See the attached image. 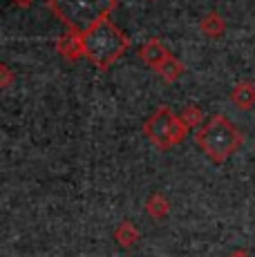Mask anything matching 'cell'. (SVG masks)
Instances as JSON below:
<instances>
[{"label":"cell","instance_id":"cell-1","mask_svg":"<svg viewBox=\"0 0 255 257\" xmlns=\"http://www.w3.org/2000/svg\"><path fill=\"white\" fill-rule=\"evenodd\" d=\"M193 139L210 161L224 164L230 155L239 150V146L244 143V135L224 114H213L210 118H206V123L199 130H195Z\"/></svg>","mask_w":255,"mask_h":257},{"label":"cell","instance_id":"cell-2","mask_svg":"<svg viewBox=\"0 0 255 257\" xmlns=\"http://www.w3.org/2000/svg\"><path fill=\"white\" fill-rule=\"evenodd\" d=\"M85 38V56L94 63L99 70H107L112 63H116L130 47V38L119 25H114L110 18L101 21L99 25L83 34Z\"/></svg>","mask_w":255,"mask_h":257},{"label":"cell","instance_id":"cell-3","mask_svg":"<svg viewBox=\"0 0 255 257\" xmlns=\"http://www.w3.org/2000/svg\"><path fill=\"white\" fill-rule=\"evenodd\" d=\"M47 7L58 21L78 34H87L94 25L110 18L116 0H47Z\"/></svg>","mask_w":255,"mask_h":257},{"label":"cell","instance_id":"cell-4","mask_svg":"<svg viewBox=\"0 0 255 257\" xmlns=\"http://www.w3.org/2000/svg\"><path fill=\"white\" fill-rule=\"evenodd\" d=\"M144 135L159 150H170L188 137V125L179 114H175L173 107L159 105L144 123Z\"/></svg>","mask_w":255,"mask_h":257},{"label":"cell","instance_id":"cell-5","mask_svg":"<svg viewBox=\"0 0 255 257\" xmlns=\"http://www.w3.org/2000/svg\"><path fill=\"white\" fill-rule=\"evenodd\" d=\"M56 52L67 61H78L81 56H85V38H83V34L74 32V29H65L56 38Z\"/></svg>","mask_w":255,"mask_h":257},{"label":"cell","instance_id":"cell-6","mask_svg":"<svg viewBox=\"0 0 255 257\" xmlns=\"http://www.w3.org/2000/svg\"><path fill=\"white\" fill-rule=\"evenodd\" d=\"M137 56H139L146 65H150L155 70V67H159L161 63L170 56V49L161 43V38H148L144 45L137 49Z\"/></svg>","mask_w":255,"mask_h":257},{"label":"cell","instance_id":"cell-7","mask_svg":"<svg viewBox=\"0 0 255 257\" xmlns=\"http://www.w3.org/2000/svg\"><path fill=\"white\" fill-rule=\"evenodd\" d=\"M230 101L239 107V110H251L255 105V81H239L230 92Z\"/></svg>","mask_w":255,"mask_h":257},{"label":"cell","instance_id":"cell-8","mask_svg":"<svg viewBox=\"0 0 255 257\" xmlns=\"http://www.w3.org/2000/svg\"><path fill=\"white\" fill-rule=\"evenodd\" d=\"M199 29H202L204 36L219 38L226 32V21H224V16L219 12H208V14H204L202 21H199Z\"/></svg>","mask_w":255,"mask_h":257},{"label":"cell","instance_id":"cell-9","mask_svg":"<svg viewBox=\"0 0 255 257\" xmlns=\"http://www.w3.org/2000/svg\"><path fill=\"white\" fill-rule=\"evenodd\" d=\"M184 70H186V65L179 61L177 56H173V54H170V56L166 58V61L161 63L159 67H155V72L159 74V76L164 78V81H168V83L177 81V78L181 76V74H184Z\"/></svg>","mask_w":255,"mask_h":257},{"label":"cell","instance_id":"cell-10","mask_svg":"<svg viewBox=\"0 0 255 257\" xmlns=\"http://www.w3.org/2000/svg\"><path fill=\"white\" fill-rule=\"evenodd\" d=\"M146 212H148L153 219H164L166 215L170 212V204H168V199H166L161 192H153V195L148 197V201H146Z\"/></svg>","mask_w":255,"mask_h":257},{"label":"cell","instance_id":"cell-11","mask_svg":"<svg viewBox=\"0 0 255 257\" xmlns=\"http://www.w3.org/2000/svg\"><path fill=\"white\" fill-rule=\"evenodd\" d=\"M114 239L119 241L121 246L130 248V246H135L137 239H139V230H137V226L132 224V221H121L114 230Z\"/></svg>","mask_w":255,"mask_h":257},{"label":"cell","instance_id":"cell-12","mask_svg":"<svg viewBox=\"0 0 255 257\" xmlns=\"http://www.w3.org/2000/svg\"><path fill=\"white\" fill-rule=\"evenodd\" d=\"M181 121L186 123V125H188V130H199V127L204 125V112H202V107L199 105H193V103H190V105H186L184 110H181Z\"/></svg>","mask_w":255,"mask_h":257},{"label":"cell","instance_id":"cell-13","mask_svg":"<svg viewBox=\"0 0 255 257\" xmlns=\"http://www.w3.org/2000/svg\"><path fill=\"white\" fill-rule=\"evenodd\" d=\"M14 81V72L7 63H0V87H9Z\"/></svg>","mask_w":255,"mask_h":257},{"label":"cell","instance_id":"cell-14","mask_svg":"<svg viewBox=\"0 0 255 257\" xmlns=\"http://www.w3.org/2000/svg\"><path fill=\"white\" fill-rule=\"evenodd\" d=\"M12 3L21 5V7H29V5H32V3H34V0H12Z\"/></svg>","mask_w":255,"mask_h":257},{"label":"cell","instance_id":"cell-15","mask_svg":"<svg viewBox=\"0 0 255 257\" xmlns=\"http://www.w3.org/2000/svg\"><path fill=\"white\" fill-rule=\"evenodd\" d=\"M230 257H251V255H248V253H244V250H235V253L230 255Z\"/></svg>","mask_w":255,"mask_h":257}]
</instances>
